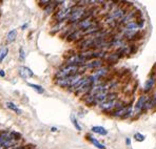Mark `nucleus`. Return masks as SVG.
Instances as JSON below:
<instances>
[{"label":"nucleus","instance_id":"nucleus-1","mask_svg":"<svg viewBox=\"0 0 156 149\" xmlns=\"http://www.w3.org/2000/svg\"><path fill=\"white\" fill-rule=\"evenodd\" d=\"M86 8L84 6H80V5H74L72 6V12L71 15L69 17V22L73 24H77L79 21H81L83 19L84 15H86Z\"/></svg>","mask_w":156,"mask_h":149},{"label":"nucleus","instance_id":"nucleus-2","mask_svg":"<svg viewBox=\"0 0 156 149\" xmlns=\"http://www.w3.org/2000/svg\"><path fill=\"white\" fill-rule=\"evenodd\" d=\"M82 77H83L82 74H76V75L70 76V77L63 78V79H57L56 84L58 86L62 87V88H70L73 85H75Z\"/></svg>","mask_w":156,"mask_h":149},{"label":"nucleus","instance_id":"nucleus-3","mask_svg":"<svg viewBox=\"0 0 156 149\" xmlns=\"http://www.w3.org/2000/svg\"><path fill=\"white\" fill-rule=\"evenodd\" d=\"M71 12H72V8H65L59 10L58 12L56 13V15L54 16L57 23L63 22L65 20L69 19V17H70V15H71Z\"/></svg>","mask_w":156,"mask_h":149},{"label":"nucleus","instance_id":"nucleus-4","mask_svg":"<svg viewBox=\"0 0 156 149\" xmlns=\"http://www.w3.org/2000/svg\"><path fill=\"white\" fill-rule=\"evenodd\" d=\"M86 63V60L80 56L79 54L78 55H72L70 56L68 59L66 60V65H76V66H82L83 64Z\"/></svg>","mask_w":156,"mask_h":149},{"label":"nucleus","instance_id":"nucleus-5","mask_svg":"<svg viewBox=\"0 0 156 149\" xmlns=\"http://www.w3.org/2000/svg\"><path fill=\"white\" fill-rule=\"evenodd\" d=\"M102 60L101 59H93V60H90L88 62H86L83 64V68L84 69H98V68L102 67Z\"/></svg>","mask_w":156,"mask_h":149},{"label":"nucleus","instance_id":"nucleus-6","mask_svg":"<svg viewBox=\"0 0 156 149\" xmlns=\"http://www.w3.org/2000/svg\"><path fill=\"white\" fill-rule=\"evenodd\" d=\"M116 104H117V100L105 101L104 103H101L99 105V107L102 111H110V110H113V109H116Z\"/></svg>","mask_w":156,"mask_h":149},{"label":"nucleus","instance_id":"nucleus-7","mask_svg":"<svg viewBox=\"0 0 156 149\" xmlns=\"http://www.w3.org/2000/svg\"><path fill=\"white\" fill-rule=\"evenodd\" d=\"M147 100H148V98L146 97V96H141L140 98L138 99V101H137L136 105H135V110H134V113L138 114L139 112H141L144 110V105H146V102Z\"/></svg>","mask_w":156,"mask_h":149},{"label":"nucleus","instance_id":"nucleus-8","mask_svg":"<svg viewBox=\"0 0 156 149\" xmlns=\"http://www.w3.org/2000/svg\"><path fill=\"white\" fill-rule=\"evenodd\" d=\"M83 36V32L80 31V29H74L70 35L68 36L69 41H76L79 38H81Z\"/></svg>","mask_w":156,"mask_h":149},{"label":"nucleus","instance_id":"nucleus-9","mask_svg":"<svg viewBox=\"0 0 156 149\" xmlns=\"http://www.w3.org/2000/svg\"><path fill=\"white\" fill-rule=\"evenodd\" d=\"M155 76H151L150 78H149L148 80H147V82L144 83V93H147V91L151 90V89L153 88V86H154L155 84Z\"/></svg>","mask_w":156,"mask_h":149},{"label":"nucleus","instance_id":"nucleus-10","mask_svg":"<svg viewBox=\"0 0 156 149\" xmlns=\"http://www.w3.org/2000/svg\"><path fill=\"white\" fill-rule=\"evenodd\" d=\"M5 105H6V107H8L9 109H11L12 111L16 112L17 114H21V113H22V110H21V109H20L19 107H18L17 105H16L14 102L8 101V102H5Z\"/></svg>","mask_w":156,"mask_h":149},{"label":"nucleus","instance_id":"nucleus-11","mask_svg":"<svg viewBox=\"0 0 156 149\" xmlns=\"http://www.w3.org/2000/svg\"><path fill=\"white\" fill-rule=\"evenodd\" d=\"M91 130L94 134H100V136H107L108 134V130L105 127H102V126H93L91 128Z\"/></svg>","mask_w":156,"mask_h":149},{"label":"nucleus","instance_id":"nucleus-12","mask_svg":"<svg viewBox=\"0 0 156 149\" xmlns=\"http://www.w3.org/2000/svg\"><path fill=\"white\" fill-rule=\"evenodd\" d=\"M17 29H12V31H10L8 33V35H6V42L8 43H12L15 41V39L17 38Z\"/></svg>","mask_w":156,"mask_h":149},{"label":"nucleus","instance_id":"nucleus-13","mask_svg":"<svg viewBox=\"0 0 156 149\" xmlns=\"http://www.w3.org/2000/svg\"><path fill=\"white\" fill-rule=\"evenodd\" d=\"M88 139H89V141L91 142L92 144H93L95 147H97L98 149H105V146L104 145V144H101L99 141H97V140L95 139V137H88Z\"/></svg>","mask_w":156,"mask_h":149},{"label":"nucleus","instance_id":"nucleus-14","mask_svg":"<svg viewBox=\"0 0 156 149\" xmlns=\"http://www.w3.org/2000/svg\"><path fill=\"white\" fill-rule=\"evenodd\" d=\"M27 85H29L30 87H32V88H33L36 93H44V88H43L42 86L37 85V84H33V83H29Z\"/></svg>","mask_w":156,"mask_h":149},{"label":"nucleus","instance_id":"nucleus-15","mask_svg":"<svg viewBox=\"0 0 156 149\" xmlns=\"http://www.w3.org/2000/svg\"><path fill=\"white\" fill-rule=\"evenodd\" d=\"M120 55L118 54V52H115V54H111L109 55V56L107 57V60L109 61V62H116L117 60H118L119 58H120Z\"/></svg>","mask_w":156,"mask_h":149},{"label":"nucleus","instance_id":"nucleus-16","mask_svg":"<svg viewBox=\"0 0 156 149\" xmlns=\"http://www.w3.org/2000/svg\"><path fill=\"white\" fill-rule=\"evenodd\" d=\"M9 54V49L8 47H3V49H0V63L5 59V57L8 56Z\"/></svg>","mask_w":156,"mask_h":149},{"label":"nucleus","instance_id":"nucleus-17","mask_svg":"<svg viewBox=\"0 0 156 149\" xmlns=\"http://www.w3.org/2000/svg\"><path fill=\"white\" fill-rule=\"evenodd\" d=\"M18 74H19V76L22 78V79H27V78L29 77L27 74L26 66H20V67L18 68Z\"/></svg>","mask_w":156,"mask_h":149},{"label":"nucleus","instance_id":"nucleus-18","mask_svg":"<svg viewBox=\"0 0 156 149\" xmlns=\"http://www.w3.org/2000/svg\"><path fill=\"white\" fill-rule=\"evenodd\" d=\"M71 121H72V123H73V125H74V127L76 128L78 131H80V130H81V127H80V125L78 124L77 119L75 118V116H73V114L71 116Z\"/></svg>","mask_w":156,"mask_h":149},{"label":"nucleus","instance_id":"nucleus-19","mask_svg":"<svg viewBox=\"0 0 156 149\" xmlns=\"http://www.w3.org/2000/svg\"><path fill=\"white\" fill-rule=\"evenodd\" d=\"M134 139L136 140L137 142H144V139H146V137L144 136V134H139V132H137V134H134Z\"/></svg>","mask_w":156,"mask_h":149},{"label":"nucleus","instance_id":"nucleus-20","mask_svg":"<svg viewBox=\"0 0 156 149\" xmlns=\"http://www.w3.org/2000/svg\"><path fill=\"white\" fill-rule=\"evenodd\" d=\"M19 57L21 60H23L24 58H26V52H24V49L23 47H20L19 49Z\"/></svg>","mask_w":156,"mask_h":149},{"label":"nucleus","instance_id":"nucleus-21","mask_svg":"<svg viewBox=\"0 0 156 149\" xmlns=\"http://www.w3.org/2000/svg\"><path fill=\"white\" fill-rule=\"evenodd\" d=\"M26 70H27V74L29 77H33V76H34V73L32 72V70L30 69L29 67H27V66H26Z\"/></svg>","mask_w":156,"mask_h":149},{"label":"nucleus","instance_id":"nucleus-22","mask_svg":"<svg viewBox=\"0 0 156 149\" xmlns=\"http://www.w3.org/2000/svg\"><path fill=\"white\" fill-rule=\"evenodd\" d=\"M126 144H127L128 146L131 145V140L129 139V137H127V139H126Z\"/></svg>","mask_w":156,"mask_h":149},{"label":"nucleus","instance_id":"nucleus-23","mask_svg":"<svg viewBox=\"0 0 156 149\" xmlns=\"http://www.w3.org/2000/svg\"><path fill=\"white\" fill-rule=\"evenodd\" d=\"M4 76H5V73H4V70L0 69V77H2V78H3Z\"/></svg>","mask_w":156,"mask_h":149},{"label":"nucleus","instance_id":"nucleus-24","mask_svg":"<svg viewBox=\"0 0 156 149\" xmlns=\"http://www.w3.org/2000/svg\"><path fill=\"white\" fill-rule=\"evenodd\" d=\"M27 25H29V24H27V23H26V24H23V25H22V26H21V29H27Z\"/></svg>","mask_w":156,"mask_h":149},{"label":"nucleus","instance_id":"nucleus-25","mask_svg":"<svg viewBox=\"0 0 156 149\" xmlns=\"http://www.w3.org/2000/svg\"><path fill=\"white\" fill-rule=\"evenodd\" d=\"M51 130H52L53 132H55V131H57V128H56V127H52V128H51Z\"/></svg>","mask_w":156,"mask_h":149},{"label":"nucleus","instance_id":"nucleus-26","mask_svg":"<svg viewBox=\"0 0 156 149\" xmlns=\"http://www.w3.org/2000/svg\"><path fill=\"white\" fill-rule=\"evenodd\" d=\"M153 99L156 100V90H155V93H154V97H153Z\"/></svg>","mask_w":156,"mask_h":149},{"label":"nucleus","instance_id":"nucleus-27","mask_svg":"<svg viewBox=\"0 0 156 149\" xmlns=\"http://www.w3.org/2000/svg\"><path fill=\"white\" fill-rule=\"evenodd\" d=\"M0 149H3V147H0Z\"/></svg>","mask_w":156,"mask_h":149}]
</instances>
